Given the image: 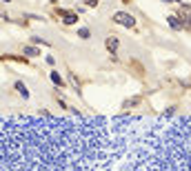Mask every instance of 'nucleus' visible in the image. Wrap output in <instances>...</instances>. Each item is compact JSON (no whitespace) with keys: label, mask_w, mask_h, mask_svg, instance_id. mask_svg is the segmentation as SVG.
<instances>
[{"label":"nucleus","mask_w":191,"mask_h":171,"mask_svg":"<svg viewBox=\"0 0 191 171\" xmlns=\"http://www.w3.org/2000/svg\"><path fill=\"white\" fill-rule=\"evenodd\" d=\"M142 118H5L3 171H111L149 125Z\"/></svg>","instance_id":"nucleus-1"},{"label":"nucleus","mask_w":191,"mask_h":171,"mask_svg":"<svg viewBox=\"0 0 191 171\" xmlns=\"http://www.w3.org/2000/svg\"><path fill=\"white\" fill-rule=\"evenodd\" d=\"M122 171H191V118L151 122L131 144Z\"/></svg>","instance_id":"nucleus-2"},{"label":"nucleus","mask_w":191,"mask_h":171,"mask_svg":"<svg viewBox=\"0 0 191 171\" xmlns=\"http://www.w3.org/2000/svg\"><path fill=\"white\" fill-rule=\"evenodd\" d=\"M113 20H116L118 24H125V27H133V24H136V20H133L129 13H125V11H118V13L113 16Z\"/></svg>","instance_id":"nucleus-3"},{"label":"nucleus","mask_w":191,"mask_h":171,"mask_svg":"<svg viewBox=\"0 0 191 171\" xmlns=\"http://www.w3.org/2000/svg\"><path fill=\"white\" fill-rule=\"evenodd\" d=\"M167 20H169V24H171L173 29H180V27H182V24H180V20H178V16H169Z\"/></svg>","instance_id":"nucleus-4"},{"label":"nucleus","mask_w":191,"mask_h":171,"mask_svg":"<svg viewBox=\"0 0 191 171\" xmlns=\"http://www.w3.org/2000/svg\"><path fill=\"white\" fill-rule=\"evenodd\" d=\"M107 49H109V51L113 54L116 49H118V40H116V38H109V40H107Z\"/></svg>","instance_id":"nucleus-5"},{"label":"nucleus","mask_w":191,"mask_h":171,"mask_svg":"<svg viewBox=\"0 0 191 171\" xmlns=\"http://www.w3.org/2000/svg\"><path fill=\"white\" fill-rule=\"evenodd\" d=\"M62 16H65V22H67V24H74V22L78 20L76 13H62Z\"/></svg>","instance_id":"nucleus-6"},{"label":"nucleus","mask_w":191,"mask_h":171,"mask_svg":"<svg viewBox=\"0 0 191 171\" xmlns=\"http://www.w3.org/2000/svg\"><path fill=\"white\" fill-rule=\"evenodd\" d=\"M51 80H54V85L62 87V78H60V73H58V71H51Z\"/></svg>","instance_id":"nucleus-7"},{"label":"nucleus","mask_w":191,"mask_h":171,"mask_svg":"<svg viewBox=\"0 0 191 171\" xmlns=\"http://www.w3.org/2000/svg\"><path fill=\"white\" fill-rule=\"evenodd\" d=\"M25 54L27 56H38V49L36 47H25Z\"/></svg>","instance_id":"nucleus-8"},{"label":"nucleus","mask_w":191,"mask_h":171,"mask_svg":"<svg viewBox=\"0 0 191 171\" xmlns=\"http://www.w3.org/2000/svg\"><path fill=\"white\" fill-rule=\"evenodd\" d=\"M16 89H18V91H20V93H22V96H25V98H27V96H29V91H27V89H25V85H22V82H18V85H16Z\"/></svg>","instance_id":"nucleus-9"},{"label":"nucleus","mask_w":191,"mask_h":171,"mask_svg":"<svg viewBox=\"0 0 191 171\" xmlns=\"http://www.w3.org/2000/svg\"><path fill=\"white\" fill-rule=\"evenodd\" d=\"M78 36H80V38H89V29H80Z\"/></svg>","instance_id":"nucleus-10"},{"label":"nucleus","mask_w":191,"mask_h":171,"mask_svg":"<svg viewBox=\"0 0 191 171\" xmlns=\"http://www.w3.org/2000/svg\"><path fill=\"white\" fill-rule=\"evenodd\" d=\"M85 3H87L89 7H96V5H98V0H85Z\"/></svg>","instance_id":"nucleus-11"},{"label":"nucleus","mask_w":191,"mask_h":171,"mask_svg":"<svg viewBox=\"0 0 191 171\" xmlns=\"http://www.w3.org/2000/svg\"><path fill=\"white\" fill-rule=\"evenodd\" d=\"M167 3H178V0H167Z\"/></svg>","instance_id":"nucleus-12"}]
</instances>
